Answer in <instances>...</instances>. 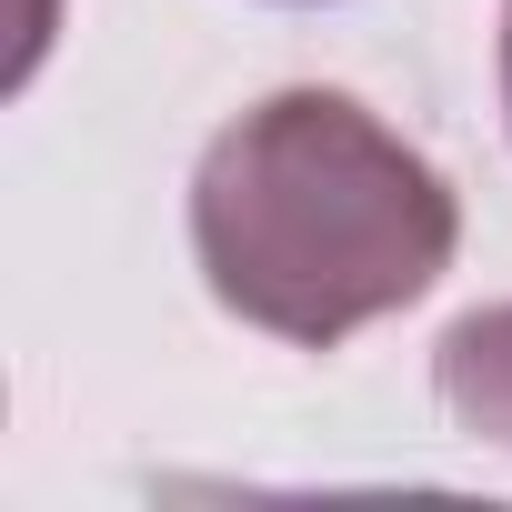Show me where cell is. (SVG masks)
I'll list each match as a JSON object with an SVG mask.
<instances>
[{
	"label": "cell",
	"mask_w": 512,
	"mask_h": 512,
	"mask_svg": "<svg viewBox=\"0 0 512 512\" xmlns=\"http://www.w3.org/2000/svg\"><path fill=\"white\" fill-rule=\"evenodd\" d=\"M191 251L231 322L332 352L452 272L462 201L382 111L302 81L211 131L191 171Z\"/></svg>",
	"instance_id": "cell-1"
},
{
	"label": "cell",
	"mask_w": 512,
	"mask_h": 512,
	"mask_svg": "<svg viewBox=\"0 0 512 512\" xmlns=\"http://www.w3.org/2000/svg\"><path fill=\"white\" fill-rule=\"evenodd\" d=\"M432 392H442V412H452L472 442H502V452H512V302H482V312H462V322L442 332Z\"/></svg>",
	"instance_id": "cell-2"
},
{
	"label": "cell",
	"mask_w": 512,
	"mask_h": 512,
	"mask_svg": "<svg viewBox=\"0 0 512 512\" xmlns=\"http://www.w3.org/2000/svg\"><path fill=\"white\" fill-rule=\"evenodd\" d=\"M502 121H512V0H502Z\"/></svg>",
	"instance_id": "cell-3"
}]
</instances>
